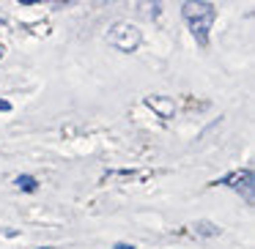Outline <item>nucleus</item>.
I'll return each instance as SVG.
<instances>
[{
  "instance_id": "obj_1",
  "label": "nucleus",
  "mask_w": 255,
  "mask_h": 249,
  "mask_svg": "<svg viewBox=\"0 0 255 249\" xmlns=\"http://www.w3.org/2000/svg\"><path fill=\"white\" fill-rule=\"evenodd\" d=\"M184 19H187L189 30L198 36L200 44H206V36H209L211 25L217 19V8L214 3H184Z\"/></svg>"
},
{
  "instance_id": "obj_2",
  "label": "nucleus",
  "mask_w": 255,
  "mask_h": 249,
  "mask_svg": "<svg viewBox=\"0 0 255 249\" xmlns=\"http://www.w3.org/2000/svg\"><path fill=\"white\" fill-rule=\"evenodd\" d=\"M140 28L132 22H116L110 30H107V41L116 47L118 52H132L140 47Z\"/></svg>"
},
{
  "instance_id": "obj_3",
  "label": "nucleus",
  "mask_w": 255,
  "mask_h": 249,
  "mask_svg": "<svg viewBox=\"0 0 255 249\" xmlns=\"http://www.w3.org/2000/svg\"><path fill=\"white\" fill-rule=\"evenodd\" d=\"M145 104H148L151 110H156L162 118H170L173 115V104H170V99H165V96H148Z\"/></svg>"
},
{
  "instance_id": "obj_4",
  "label": "nucleus",
  "mask_w": 255,
  "mask_h": 249,
  "mask_svg": "<svg viewBox=\"0 0 255 249\" xmlns=\"http://www.w3.org/2000/svg\"><path fill=\"white\" fill-rule=\"evenodd\" d=\"M17 186H19V189H25V192H33V189H36V178H30V175H19V178H17Z\"/></svg>"
},
{
  "instance_id": "obj_5",
  "label": "nucleus",
  "mask_w": 255,
  "mask_h": 249,
  "mask_svg": "<svg viewBox=\"0 0 255 249\" xmlns=\"http://www.w3.org/2000/svg\"><path fill=\"white\" fill-rule=\"evenodd\" d=\"M0 110H11V104H8L6 99H0Z\"/></svg>"
},
{
  "instance_id": "obj_6",
  "label": "nucleus",
  "mask_w": 255,
  "mask_h": 249,
  "mask_svg": "<svg viewBox=\"0 0 255 249\" xmlns=\"http://www.w3.org/2000/svg\"><path fill=\"white\" fill-rule=\"evenodd\" d=\"M116 249H134V247H129V244H118Z\"/></svg>"
},
{
  "instance_id": "obj_7",
  "label": "nucleus",
  "mask_w": 255,
  "mask_h": 249,
  "mask_svg": "<svg viewBox=\"0 0 255 249\" xmlns=\"http://www.w3.org/2000/svg\"><path fill=\"white\" fill-rule=\"evenodd\" d=\"M0 58H3V47H0Z\"/></svg>"
},
{
  "instance_id": "obj_8",
  "label": "nucleus",
  "mask_w": 255,
  "mask_h": 249,
  "mask_svg": "<svg viewBox=\"0 0 255 249\" xmlns=\"http://www.w3.org/2000/svg\"><path fill=\"white\" fill-rule=\"evenodd\" d=\"M41 249H47V247H41Z\"/></svg>"
}]
</instances>
